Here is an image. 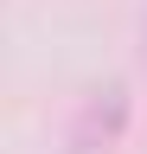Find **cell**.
Returning <instances> with one entry per match:
<instances>
[{
	"mask_svg": "<svg viewBox=\"0 0 147 154\" xmlns=\"http://www.w3.org/2000/svg\"><path fill=\"white\" fill-rule=\"evenodd\" d=\"M141 64H147V19H141Z\"/></svg>",
	"mask_w": 147,
	"mask_h": 154,
	"instance_id": "7a4b0ae2",
	"label": "cell"
},
{
	"mask_svg": "<svg viewBox=\"0 0 147 154\" xmlns=\"http://www.w3.org/2000/svg\"><path fill=\"white\" fill-rule=\"evenodd\" d=\"M128 135V90L122 84H102V90H90L77 116H70V128H64V148L70 154H109Z\"/></svg>",
	"mask_w": 147,
	"mask_h": 154,
	"instance_id": "6da1fadb",
	"label": "cell"
}]
</instances>
